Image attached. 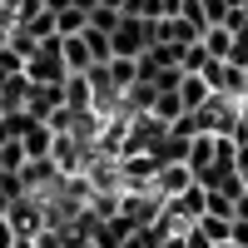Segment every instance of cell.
<instances>
[{"mask_svg": "<svg viewBox=\"0 0 248 248\" xmlns=\"http://www.w3.org/2000/svg\"><path fill=\"white\" fill-rule=\"evenodd\" d=\"M15 243H20V238H15V229H10L5 218H0V248H15Z\"/></svg>", "mask_w": 248, "mask_h": 248, "instance_id": "obj_19", "label": "cell"}, {"mask_svg": "<svg viewBox=\"0 0 248 248\" xmlns=\"http://www.w3.org/2000/svg\"><path fill=\"white\" fill-rule=\"evenodd\" d=\"M60 60H65V70L70 75H85L94 60H90V45H85V35H60Z\"/></svg>", "mask_w": 248, "mask_h": 248, "instance_id": "obj_6", "label": "cell"}, {"mask_svg": "<svg viewBox=\"0 0 248 248\" xmlns=\"http://www.w3.org/2000/svg\"><path fill=\"white\" fill-rule=\"evenodd\" d=\"M199 45H203V50H209L214 60H229V50H233V35H229V30H223V25H209V30H203V35H199Z\"/></svg>", "mask_w": 248, "mask_h": 248, "instance_id": "obj_10", "label": "cell"}, {"mask_svg": "<svg viewBox=\"0 0 248 248\" xmlns=\"http://www.w3.org/2000/svg\"><path fill=\"white\" fill-rule=\"evenodd\" d=\"M79 30H85V15H79L75 5L55 15V35H79Z\"/></svg>", "mask_w": 248, "mask_h": 248, "instance_id": "obj_15", "label": "cell"}, {"mask_svg": "<svg viewBox=\"0 0 248 248\" xmlns=\"http://www.w3.org/2000/svg\"><path fill=\"white\" fill-rule=\"evenodd\" d=\"M233 223H248V189L233 199Z\"/></svg>", "mask_w": 248, "mask_h": 248, "instance_id": "obj_18", "label": "cell"}, {"mask_svg": "<svg viewBox=\"0 0 248 248\" xmlns=\"http://www.w3.org/2000/svg\"><path fill=\"white\" fill-rule=\"evenodd\" d=\"M149 114H154V119L164 124V129H169V124H174V119L184 114V105H179V94L169 90V94H154V105H149Z\"/></svg>", "mask_w": 248, "mask_h": 248, "instance_id": "obj_12", "label": "cell"}, {"mask_svg": "<svg viewBox=\"0 0 248 248\" xmlns=\"http://www.w3.org/2000/svg\"><path fill=\"white\" fill-rule=\"evenodd\" d=\"M5 223L15 229V238H35L40 229H45V203H40L35 194H25V199H15L10 209H5Z\"/></svg>", "mask_w": 248, "mask_h": 248, "instance_id": "obj_3", "label": "cell"}, {"mask_svg": "<svg viewBox=\"0 0 248 248\" xmlns=\"http://www.w3.org/2000/svg\"><path fill=\"white\" fill-rule=\"evenodd\" d=\"M243 75H248V60H243Z\"/></svg>", "mask_w": 248, "mask_h": 248, "instance_id": "obj_23", "label": "cell"}, {"mask_svg": "<svg viewBox=\"0 0 248 248\" xmlns=\"http://www.w3.org/2000/svg\"><path fill=\"white\" fill-rule=\"evenodd\" d=\"M184 189H194V169H189V164H159V169H154V194L159 199H174Z\"/></svg>", "mask_w": 248, "mask_h": 248, "instance_id": "obj_5", "label": "cell"}, {"mask_svg": "<svg viewBox=\"0 0 248 248\" xmlns=\"http://www.w3.org/2000/svg\"><path fill=\"white\" fill-rule=\"evenodd\" d=\"M174 94H179V105H184V109H203V105L214 99V90L203 85V75H184Z\"/></svg>", "mask_w": 248, "mask_h": 248, "instance_id": "obj_8", "label": "cell"}, {"mask_svg": "<svg viewBox=\"0 0 248 248\" xmlns=\"http://www.w3.org/2000/svg\"><path fill=\"white\" fill-rule=\"evenodd\" d=\"M105 70H109V79H114V90H119V94H124V90H129L134 79H139L134 60H124V55H109V60H105Z\"/></svg>", "mask_w": 248, "mask_h": 248, "instance_id": "obj_11", "label": "cell"}, {"mask_svg": "<svg viewBox=\"0 0 248 248\" xmlns=\"http://www.w3.org/2000/svg\"><path fill=\"white\" fill-rule=\"evenodd\" d=\"M65 248H94L90 238H65Z\"/></svg>", "mask_w": 248, "mask_h": 248, "instance_id": "obj_21", "label": "cell"}, {"mask_svg": "<svg viewBox=\"0 0 248 248\" xmlns=\"http://www.w3.org/2000/svg\"><path fill=\"white\" fill-rule=\"evenodd\" d=\"M30 248H65V233H60V229H40L30 238Z\"/></svg>", "mask_w": 248, "mask_h": 248, "instance_id": "obj_16", "label": "cell"}, {"mask_svg": "<svg viewBox=\"0 0 248 248\" xmlns=\"http://www.w3.org/2000/svg\"><path fill=\"white\" fill-rule=\"evenodd\" d=\"M79 35H85V45H90V60H94V65H105V60L114 55V50H109V35H105V30H79Z\"/></svg>", "mask_w": 248, "mask_h": 248, "instance_id": "obj_13", "label": "cell"}, {"mask_svg": "<svg viewBox=\"0 0 248 248\" xmlns=\"http://www.w3.org/2000/svg\"><path fill=\"white\" fill-rule=\"evenodd\" d=\"M20 75H25L30 79V85H65V60H60V35L55 40H40V45H35V55L25 60V70H20Z\"/></svg>", "mask_w": 248, "mask_h": 248, "instance_id": "obj_2", "label": "cell"}, {"mask_svg": "<svg viewBox=\"0 0 248 248\" xmlns=\"http://www.w3.org/2000/svg\"><path fill=\"white\" fill-rule=\"evenodd\" d=\"M99 5H105V10H119V15H124V0H99Z\"/></svg>", "mask_w": 248, "mask_h": 248, "instance_id": "obj_22", "label": "cell"}, {"mask_svg": "<svg viewBox=\"0 0 248 248\" xmlns=\"http://www.w3.org/2000/svg\"><path fill=\"white\" fill-rule=\"evenodd\" d=\"M194 229H199L203 238H209V243L218 248V243H229V229H233V218H218V214H199V218H194Z\"/></svg>", "mask_w": 248, "mask_h": 248, "instance_id": "obj_9", "label": "cell"}, {"mask_svg": "<svg viewBox=\"0 0 248 248\" xmlns=\"http://www.w3.org/2000/svg\"><path fill=\"white\" fill-rule=\"evenodd\" d=\"M199 25H189V20H179V15H159L154 20V45H174V50H189L199 45Z\"/></svg>", "mask_w": 248, "mask_h": 248, "instance_id": "obj_4", "label": "cell"}, {"mask_svg": "<svg viewBox=\"0 0 248 248\" xmlns=\"http://www.w3.org/2000/svg\"><path fill=\"white\" fill-rule=\"evenodd\" d=\"M20 149H25V159H50V149H55V129H50V124H30V129L20 134Z\"/></svg>", "mask_w": 248, "mask_h": 248, "instance_id": "obj_7", "label": "cell"}, {"mask_svg": "<svg viewBox=\"0 0 248 248\" xmlns=\"http://www.w3.org/2000/svg\"><path fill=\"white\" fill-rule=\"evenodd\" d=\"M199 5H203V25H223V15H229L223 0H199Z\"/></svg>", "mask_w": 248, "mask_h": 248, "instance_id": "obj_17", "label": "cell"}, {"mask_svg": "<svg viewBox=\"0 0 248 248\" xmlns=\"http://www.w3.org/2000/svg\"><path fill=\"white\" fill-rule=\"evenodd\" d=\"M114 25H119V10H105V5H94V10L85 15V30H105V35H109Z\"/></svg>", "mask_w": 248, "mask_h": 248, "instance_id": "obj_14", "label": "cell"}, {"mask_svg": "<svg viewBox=\"0 0 248 248\" xmlns=\"http://www.w3.org/2000/svg\"><path fill=\"white\" fill-rule=\"evenodd\" d=\"M40 5H45L50 15H60V10H70V0H40Z\"/></svg>", "mask_w": 248, "mask_h": 248, "instance_id": "obj_20", "label": "cell"}, {"mask_svg": "<svg viewBox=\"0 0 248 248\" xmlns=\"http://www.w3.org/2000/svg\"><path fill=\"white\" fill-rule=\"evenodd\" d=\"M149 45H154V20L119 15V25L109 30V50H114V55H124V60H139Z\"/></svg>", "mask_w": 248, "mask_h": 248, "instance_id": "obj_1", "label": "cell"}]
</instances>
